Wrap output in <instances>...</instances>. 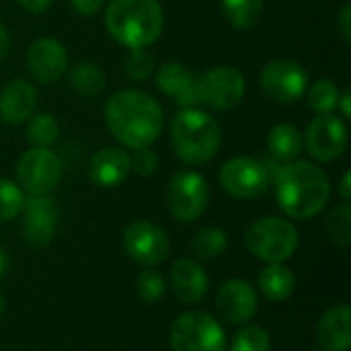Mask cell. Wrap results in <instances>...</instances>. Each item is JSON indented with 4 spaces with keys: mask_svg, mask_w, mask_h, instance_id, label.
I'll return each instance as SVG.
<instances>
[{
    "mask_svg": "<svg viewBox=\"0 0 351 351\" xmlns=\"http://www.w3.org/2000/svg\"><path fill=\"white\" fill-rule=\"evenodd\" d=\"M339 88L333 80L329 78H321L317 80L311 90H308V105L315 113L323 115V113H331L333 109H337L339 105Z\"/></svg>",
    "mask_w": 351,
    "mask_h": 351,
    "instance_id": "cell-29",
    "label": "cell"
},
{
    "mask_svg": "<svg viewBox=\"0 0 351 351\" xmlns=\"http://www.w3.org/2000/svg\"><path fill=\"white\" fill-rule=\"evenodd\" d=\"M8 49H10V33H8V29L0 23V62L6 58Z\"/></svg>",
    "mask_w": 351,
    "mask_h": 351,
    "instance_id": "cell-38",
    "label": "cell"
},
{
    "mask_svg": "<svg viewBox=\"0 0 351 351\" xmlns=\"http://www.w3.org/2000/svg\"><path fill=\"white\" fill-rule=\"evenodd\" d=\"M247 249L263 263H284L298 249V230L284 218L269 216L257 220L247 230Z\"/></svg>",
    "mask_w": 351,
    "mask_h": 351,
    "instance_id": "cell-5",
    "label": "cell"
},
{
    "mask_svg": "<svg viewBox=\"0 0 351 351\" xmlns=\"http://www.w3.org/2000/svg\"><path fill=\"white\" fill-rule=\"evenodd\" d=\"M350 101H351V97H350V93L346 90L341 97H339V103H341V111H343V115L346 117H351V109H350Z\"/></svg>",
    "mask_w": 351,
    "mask_h": 351,
    "instance_id": "cell-40",
    "label": "cell"
},
{
    "mask_svg": "<svg viewBox=\"0 0 351 351\" xmlns=\"http://www.w3.org/2000/svg\"><path fill=\"white\" fill-rule=\"evenodd\" d=\"M27 68L37 82L51 84L66 72L68 51L60 41L51 37H41L33 41L27 49Z\"/></svg>",
    "mask_w": 351,
    "mask_h": 351,
    "instance_id": "cell-16",
    "label": "cell"
},
{
    "mask_svg": "<svg viewBox=\"0 0 351 351\" xmlns=\"http://www.w3.org/2000/svg\"><path fill=\"white\" fill-rule=\"evenodd\" d=\"M269 173L261 160L249 156H237L222 165L220 183L228 195L237 199H255L269 187Z\"/></svg>",
    "mask_w": 351,
    "mask_h": 351,
    "instance_id": "cell-9",
    "label": "cell"
},
{
    "mask_svg": "<svg viewBox=\"0 0 351 351\" xmlns=\"http://www.w3.org/2000/svg\"><path fill=\"white\" fill-rule=\"evenodd\" d=\"M6 269H8V255H6V251L0 247V278L4 276Z\"/></svg>",
    "mask_w": 351,
    "mask_h": 351,
    "instance_id": "cell-41",
    "label": "cell"
},
{
    "mask_svg": "<svg viewBox=\"0 0 351 351\" xmlns=\"http://www.w3.org/2000/svg\"><path fill=\"white\" fill-rule=\"evenodd\" d=\"M21 237L33 249H43L51 243L58 226V206L49 195H31L23 204Z\"/></svg>",
    "mask_w": 351,
    "mask_h": 351,
    "instance_id": "cell-13",
    "label": "cell"
},
{
    "mask_svg": "<svg viewBox=\"0 0 351 351\" xmlns=\"http://www.w3.org/2000/svg\"><path fill=\"white\" fill-rule=\"evenodd\" d=\"M259 308L257 292L245 280H228L220 286L216 296L218 315L230 325L249 323Z\"/></svg>",
    "mask_w": 351,
    "mask_h": 351,
    "instance_id": "cell-15",
    "label": "cell"
},
{
    "mask_svg": "<svg viewBox=\"0 0 351 351\" xmlns=\"http://www.w3.org/2000/svg\"><path fill=\"white\" fill-rule=\"evenodd\" d=\"M337 29L341 33V37L346 41H351V6L350 4H343L341 10H339V16H337Z\"/></svg>",
    "mask_w": 351,
    "mask_h": 351,
    "instance_id": "cell-36",
    "label": "cell"
},
{
    "mask_svg": "<svg viewBox=\"0 0 351 351\" xmlns=\"http://www.w3.org/2000/svg\"><path fill=\"white\" fill-rule=\"evenodd\" d=\"M62 177L60 158L49 148H29L16 165L19 187L29 195H49Z\"/></svg>",
    "mask_w": 351,
    "mask_h": 351,
    "instance_id": "cell-7",
    "label": "cell"
},
{
    "mask_svg": "<svg viewBox=\"0 0 351 351\" xmlns=\"http://www.w3.org/2000/svg\"><path fill=\"white\" fill-rule=\"evenodd\" d=\"M130 154L121 148H103L88 162V177L99 187H115L130 175Z\"/></svg>",
    "mask_w": 351,
    "mask_h": 351,
    "instance_id": "cell-18",
    "label": "cell"
},
{
    "mask_svg": "<svg viewBox=\"0 0 351 351\" xmlns=\"http://www.w3.org/2000/svg\"><path fill=\"white\" fill-rule=\"evenodd\" d=\"M37 105V90L25 80H10L0 90V119L4 123H23L29 119Z\"/></svg>",
    "mask_w": 351,
    "mask_h": 351,
    "instance_id": "cell-19",
    "label": "cell"
},
{
    "mask_svg": "<svg viewBox=\"0 0 351 351\" xmlns=\"http://www.w3.org/2000/svg\"><path fill=\"white\" fill-rule=\"evenodd\" d=\"M208 183L195 171H181L173 175L167 187L169 210L179 222L197 220L208 208Z\"/></svg>",
    "mask_w": 351,
    "mask_h": 351,
    "instance_id": "cell-8",
    "label": "cell"
},
{
    "mask_svg": "<svg viewBox=\"0 0 351 351\" xmlns=\"http://www.w3.org/2000/svg\"><path fill=\"white\" fill-rule=\"evenodd\" d=\"M304 146L313 158L321 162H331L343 154L348 146V130L343 121L331 113L317 115L306 128Z\"/></svg>",
    "mask_w": 351,
    "mask_h": 351,
    "instance_id": "cell-14",
    "label": "cell"
},
{
    "mask_svg": "<svg viewBox=\"0 0 351 351\" xmlns=\"http://www.w3.org/2000/svg\"><path fill=\"white\" fill-rule=\"evenodd\" d=\"M105 72L93 62H80L70 72V86L80 97H95L105 88Z\"/></svg>",
    "mask_w": 351,
    "mask_h": 351,
    "instance_id": "cell-24",
    "label": "cell"
},
{
    "mask_svg": "<svg viewBox=\"0 0 351 351\" xmlns=\"http://www.w3.org/2000/svg\"><path fill=\"white\" fill-rule=\"evenodd\" d=\"M4 308H6V304H4V298H2V294H0V317L4 315Z\"/></svg>",
    "mask_w": 351,
    "mask_h": 351,
    "instance_id": "cell-42",
    "label": "cell"
},
{
    "mask_svg": "<svg viewBox=\"0 0 351 351\" xmlns=\"http://www.w3.org/2000/svg\"><path fill=\"white\" fill-rule=\"evenodd\" d=\"M269 348H271L269 333L257 325L243 327L230 343V351H269Z\"/></svg>",
    "mask_w": 351,
    "mask_h": 351,
    "instance_id": "cell-30",
    "label": "cell"
},
{
    "mask_svg": "<svg viewBox=\"0 0 351 351\" xmlns=\"http://www.w3.org/2000/svg\"><path fill=\"white\" fill-rule=\"evenodd\" d=\"M327 237L337 247H348L351 243V208L350 204H341L333 208L325 220Z\"/></svg>",
    "mask_w": 351,
    "mask_h": 351,
    "instance_id": "cell-27",
    "label": "cell"
},
{
    "mask_svg": "<svg viewBox=\"0 0 351 351\" xmlns=\"http://www.w3.org/2000/svg\"><path fill=\"white\" fill-rule=\"evenodd\" d=\"M171 348L173 351H226V335L212 315L189 311L173 323Z\"/></svg>",
    "mask_w": 351,
    "mask_h": 351,
    "instance_id": "cell-6",
    "label": "cell"
},
{
    "mask_svg": "<svg viewBox=\"0 0 351 351\" xmlns=\"http://www.w3.org/2000/svg\"><path fill=\"white\" fill-rule=\"evenodd\" d=\"M156 165H158V158L150 150V146L138 148V150H134V154H130V167L142 177H150L156 171Z\"/></svg>",
    "mask_w": 351,
    "mask_h": 351,
    "instance_id": "cell-34",
    "label": "cell"
},
{
    "mask_svg": "<svg viewBox=\"0 0 351 351\" xmlns=\"http://www.w3.org/2000/svg\"><path fill=\"white\" fill-rule=\"evenodd\" d=\"M280 208L298 220H306L323 212L331 197V185L323 169L311 160L286 162L276 177Z\"/></svg>",
    "mask_w": 351,
    "mask_h": 351,
    "instance_id": "cell-2",
    "label": "cell"
},
{
    "mask_svg": "<svg viewBox=\"0 0 351 351\" xmlns=\"http://www.w3.org/2000/svg\"><path fill=\"white\" fill-rule=\"evenodd\" d=\"M154 70V58L144 49H132L130 58L125 60V72L134 80H146Z\"/></svg>",
    "mask_w": 351,
    "mask_h": 351,
    "instance_id": "cell-33",
    "label": "cell"
},
{
    "mask_svg": "<svg viewBox=\"0 0 351 351\" xmlns=\"http://www.w3.org/2000/svg\"><path fill=\"white\" fill-rule=\"evenodd\" d=\"M351 173L350 171H346V175L341 177V185H339V195L346 199V202H350L351 197Z\"/></svg>",
    "mask_w": 351,
    "mask_h": 351,
    "instance_id": "cell-39",
    "label": "cell"
},
{
    "mask_svg": "<svg viewBox=\"0 0 351 351\" xmlns=\"http://www.w3.org/2000/svg\"><path fill=\"white\" fill-rule=\"evenodd\" d=\"M123 247L130 259L144 267L162 263L171 251L167 232L150 220L132 222L123 232Z\"/></svg>",
    "mask_w": 351,
    "mask_h": 351,
    "instance_id": "cell-10",
    "label": "cell"
},
{
    "mask_svg": "<svg viewBox=\"0 0 351 351\" xmlns=\"http://www.w3.org/2000/svg\"><path fill=\"white\" fill-rule=\"evenodd\" d=\"M156 84L160 93L175 99L181 107L199 105V78L179 62H167L156 72Z\"/></svg>",
    "mask_w": 351,
    "mask_h": 351,
    "instance_id": "cell-17",
    "label": "cell"
},
{
    "mask_svg": "<svg viewBox=\"0 0 351 351\" xmlns=\"http://www.w3.org/2000/svg\"><path fill=\"white\" fill-rule=\"evenodd\" d=\"M267 146H269V152L274 154L276 160H280L284 165L292 162L302 152V134L292 123H280L269 132Z\"/></svg>",
    "mask_w": 351,
    "mask_h": 351,
    "instance_id": "cell-23",
    "label": "cell"
},
{
    "mask_svg": "<svg viewBox=\"0 0 351 351\" xmlns=\"http://www.w3.org/2000/svg\"><path fill=\"white\" fill-rule=\"evenodd\" d=\"M171 138L177 156L185 165L197 167L216 156L222 144V130L212 115L185 107L171 121Z\"/></svg>",
    "mask_w": 351,
    "mask_h": 351,
    "instance_id": "cell-4",
    "label": "cell"
},
{
    "mask_svg": "<svg viewBox=\"0 0 351 351\" xmlns=\"http://www.w3.org/2000/svg\"><path fill=\"white\" fill-rule=\"evenodd\" d=\"M25 204L23 189L8 179H0V222L14 220Z\"/></svg>",
    "mask_w": 351,
    "mask_h": 351,
    "instance_id": "cell-31",
    "label": "cell"
},
{
    "mask_svg": "<svg viewBox=\"0 0 351 351\" xmlns=\"http://www.w3.org/2000/svg\"><path fill=\"white\" fill-rule=\"evenodd\" d=\"M105 0H72V6L82 16H93L103 8Z\"/></svg>",
    "mask_w": 351,
    "mask_h": 351,
    "instance_id": "cell-35",
    "label": "cell"
},
{
    "mask_svg": "<svg viewBox=\"0 0 351 351\" xmlns=\"http://www.w3.org/2000/svg\"><path fill=\"white\" fill-rule=\"evenodd\" d=\"M245 97V78L237 68L218 66L199 76V103L212 109H232Z\"/></svg>",
    "mask_w": 351,
    "mask_h": 351,
    "instance_id": "cell-12",
    "label": "cell"
},
{
    "mask_svg": "<svg viewBox=\"0 0 351 351\" xmlns=\"http://www.w3.org/2000/svg\"><path fill=\"white\" fill-rule=\"evenodd\" d=\"M105 121L109 132L132 150L148 148L162 132V109L148 93L119 90L105 103Z\"/></svg>",
    "mask_w": 351,
    "mask_h": 351,
    "instance_id": "cell-1",
    "label": "cell"
},
{
    "mask_svg": "<svg viewBox=\"0 0 351 351\" xmlns=\"http://www.w3.org/2000/svg\"><path fill=\"white\" fill-rule=\"evenodd\" d=\"M171 288L185 304H197L208 292V276L193 259H179L171 269Z\"/></svg>",
    "mask_w": 351,
    "mask_h": 351,
    "instance_id": "cell-20",
    "label": "cell"
},
{
    "mask_svg": "<svg viewBox=\"0 0 351 351\" xmlns=\"http://www.w3.org/2000/svg\"><path fill=\"white\" fill-rule=\"evenodd\" d=\"M60 136V125L49 113H39L27 125V140L33 148H49Z\"/></svg>",
    "mask_w": 351,
    "mask_h": 351,
    "instance_id": "cell-28",
    "label": "cell"
},
{
    "mask_svg": "<svg viewBox=\"0 0 351 351\" xmlns=\"http://www.w3.org/2000/svg\"><path fill=\"white\" fill-rule=\"evenodd\" d=\"M165 14L158 0H111L105 25L111 37L128 49H144L162 33Z\"/></svg>",
    "mask_w": 351,
    "mask_h": 351,
    "instance_id": "cell-3",
    "label": "cell"
},
{
    "mask_svg": "<svg viewBox=\"0 0 351 351\" xmlns=\"http://www.w3.org/2000/svg\"><path fill=\"white\" fill-rule=\"evenodd\" d=\"M259 82L263 93L276 103H294L304 95L308 74L294 60H274L261 70Z\"/></svg>",
    "mask_w": 351,
    "mask_h": 351,
    "instance_id": "cell-11",
    "label": "cell"
},
{
    "mask_svg": "<svg viewBox=\"0 0 351 351\" xmlns=\"http://www.w3.org/2000/svg\"><path fill=\"white\" fill-rule=\"evenodd\" d=\"M319 343L327 351H348L351 348V313L348 304L329 308L317 327Z\"/></svg>",
    "mask_w": 351,
    "mask_h": 351,
    "instance_id": "cell-21",
    "label": "cell"
},
{
    "mask_svg": "<svg viewBox=\"0 0 351 351\" xmlns=\"http://www.w3.org/2000/svg\"><path fill=\"white\" fill-rule=\"evenodd\" d=\"M226 21L237 29H251L263 12V0H220Z\"/></svg>",
    "mask_w": 351,
    "mask_h": 351,
    "instance_id": "cell-25",
    "label": "cell"
},
{
    "mask_svg": "<svg viewBox=\"0 0 351 351\" xmlns=\"http://www.w3.org/2000/svg\"><path fill=\"white\" fill-rule=\"evenodd\" d=\"M16 4L21 8H25L27 12L39 14V12H45L51 6V0H16Z\"/></svg>",
    "mask_w": 351,
    "mask_h": 351,
    "instance_id": "cell-37",
    "label": "cell"
},
{
    "mask_svg": "<svg viewBox=\"0 0 351 351\" xmlns=\"http://www.w3.org/2000/svg\"><path fill=\"white\" fill-rule=\"evenodd\" d=\"M136 292L138 296L146 302V304H154L162 298L165 294V280L158 271L154 269H146L138 276L136 282Z\"/></svg>",
    "mask_w": 351,
    "mask_h": 351,
    "instance_id": "cell-32",
    "label": "cell"
},
{
    "mask_svg": "<svg viewBox=\"0 0 351 351\" xmlns=\"http://www.w3.org/2000/svg\"><path fill=\"white\" fill-rule=\"evenodd\" d=\"M259 288L263 296L271 302H284L294 294L296 278L294 274L282 263H269L259 274Z\"/></svg>",
    "mask_w": 351,
    "mask_h": 351,
    "instance_id": "cell-22",
    "label": "cell"
},
{
    "mask_svg": "<svg viewBox=\"0 0 351 351\" xmlns=\"http://www.w3.org/2000/svg\"><path fill=\"white\" fill-rule=\"evenodd\" d=\"M226 245H228L226 232L222 228L210 226V228H202L193 237L191 249L199 259H216L226 251Z\"/></svg>",
    "mask_w": 351,
    "mask_h": 351,
    "instance_id": "cell-26",
    "label": "cell"
}]
</instances>
